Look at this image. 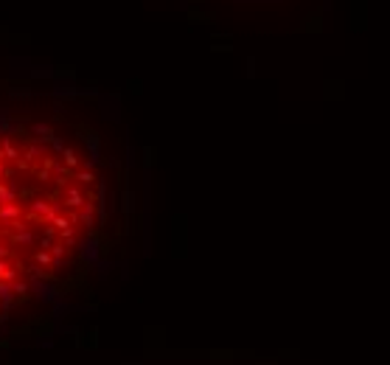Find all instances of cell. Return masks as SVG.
<instances>
[{
  "mask_svg": "<svg viewBox=\"0 0 390 365\" xmlns=\"http://www.w3.org/2000/svg\"><path fill=\"white\" fill-rule=\"evenodd\" d=\"M93 158L48 121L0 116V309L43 289L101 222Z\"/></svg>",
  "mask_w": 390,
  "mask_h": 365,
  "instance_id": "6da1fadb",
  "label": "cell"
}]
</instances>
